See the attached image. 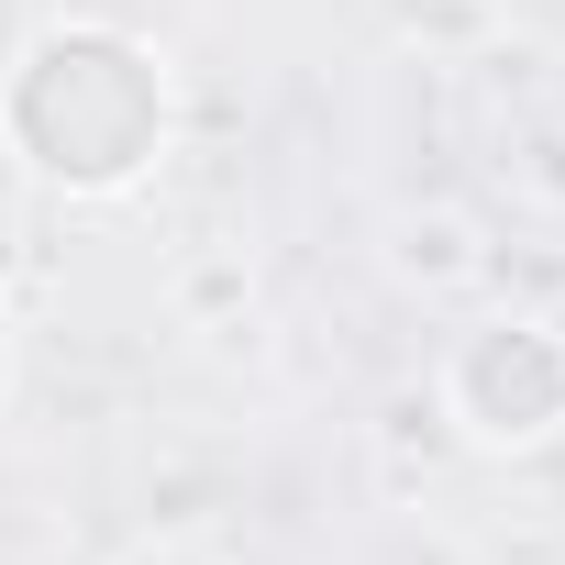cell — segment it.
I'll return each instance as SVG.
<instances>
[{
  "mask_svg": "<svg viewBox=\"0 0 565 565\" xmlns=\"http://www.w3.org/2000/svg\"><path fill=\"white\" fill-rule=\"evenodd\" d=\"M0 156L45 200L111 211L178 156V67L111 12H56L0 56Z\"/></svg>",
  "mask_w": 565,
  "mask_h": 565,
  "instance_id": "6da1fadb",
  "label": "cell"
},
{
  "mask_svg": "<svg viewBox=\"0 0 565 565\" xmlns=\"http://www.w3.org/2000/svg\"><path fill=\"white\" fill-rule=\"evenodd\" d=\"M433 411L455 422L466 455H554L565 444V322L554 311H488L444 344L433 366Z\"/></svg>",
  "mask_w": 565,
  "mask_h": 565,
  "instance_id": "7a4b0ae2",
  "label": "cell"
},
{
  "mask_svg": "<svg viewBox=\"0 0 565 565\" xmlns=\"http://www.w3.org/2000/svg\"><path fill=\"white\" fill-rule=\"evenodd\" d=\"M12 388H23V322L0 311V411H12Z\"/></svg>",
  "mask_w": 565,
  "mask_h": 565,
  "instance_id": "277c9868",
  "label": "cell"
},
{
  "mask_svg": "<svg viewBox=\"0 0 565 565\" xmlns=\"http://www.w3.org/2000/svg\"><path fill=\"white\" fill-rule=\"evenodd\" d=\"M388 277H399V289H422V300H455V289H477V277H488V233H477L455 200H422V211L388 222Z\"/></svg>",
  "mask_w": 565,
  "mask_h": 565,
  "instance_id": "3957f363",
  "label": "cell"
}]
</instances>
